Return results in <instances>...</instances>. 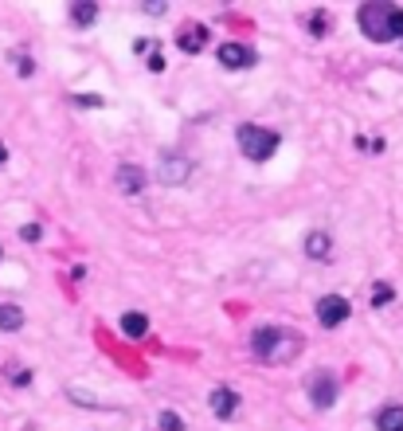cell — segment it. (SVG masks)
<instances>
[{
  "mask_svg": "<svg viewBox=\"0 0 403 431\" xmlns=\"http://www.w3.org/2000/svg\"><path fill=\"white\" fill-rule=\"evenodd\" d=\"M251 349L259 361H270V364H286L294 361L298 349H302V338L294 330H286V326H259L251 333Z\"/></svg>",
  "mask_w": 403,
  "mask_h": 431,
  "instance_id": "6da1fadb",
  "label": "cell"
},
{
  "mask_svg": "<svg viewBox=\"0 0 403 431\" xmlns=\"http://www.w3.org/2000/svg\"><path fill=\"white\" fill-rule=\"evenodd\" d=\"M356 24L372 43H387L395 35H403V8H395V4H364L356 12Z\"/></svg>",
  "mask_w": 403,
  "mask_h": 431,
  "instance_id": "7a4b0ae2",
  "label": "cell"
},
{
  "mask_svg": "<svg viewBox=\"0 0 403 431\" xmlns=\"http://www.w3.org/2000/svg\"><path fill=\"white\" fill-rule=\"evenodd\" d=\"M235 142H239V149H243L247 161H270L282 137H278L274 130H267V126H255V122H247V126L235 130Z\"/></svg>",
  "mask_w": 403,
  "mask_h": 431,
  "instance_id": "3957f363",
  "label": "cell"
},
{
  "mask_svg": "<svg viewBox=\"0 0 403 431\" xmlns=\"http://www.w3.org/2000/svg\"><path fill=\"white\" fill-rule=\"evenodd\" d=\"M337 377L333 372H313V381H310V400H313V408H333L337 404Z\"/></svg>",
  "mask_w": 403,
  "mask_h": 431,
  "instance_id": "277c9868",
  "label": "cell"
},
{
  "mask_svg": "<svg viewBox=\"0 0 403 431\" xmlns=\"http://www.w3.org/2000/svg\"><path fill=\"white\" fill-rule=\"evenodd\" d=\"M349 318V302H344L341 294H325L317 302V321L325 326V330H333V326H341V321Z\"/></svg>",
  "mask_w": 403,
  "mask_h": 431,
  "instance_id": "5b68a950",
  "label": "cell"
},
{
  "mask_svg": "<svg viewBox=\"0 0 403 431\" xmlns=\"http://www.w3.org/2000/svg\"><path fill=\"white\" fill-rule=\"evenodd\" d=\"M219 63L231 71H247V67H255V51L247 43H223L219 47Z\"/></svg>",
  "mask_w": 403,
  "mask_h": 431,
  "instance_id": "8992f818",
  "label": "cell"
},
{
  "mask_svg": "<svg viewBox=\"0 0 403 431\" xmlns=\"http://www.w3.org/2000/svg\"><path fill=\"white\" fill-rule=\"evenodd\" d=\"M114 185L126 196L145 192V169H137V165H118V169H114Z\"/></svg>",
  "mask_w": 403,
  "mask_h": 431,
  "instance_id": "52a82bcc",
  "label": "cell"
},
{
  "mask_svg": "<svg viewBox=\"0 0 403 431\" xmlns=\"http://www.w3.org/2000/svg\"><path fill=\"white\" fill-rule=\"evenodd\" d=\"M211 412L219 415V420H231V415L239 412V396L231 389H223V384H219V389H211Z\"/></svg>",
  "mask_w": 403,
  "mask_h": 431,
  "instance_id": "ba28073f",
  "label": "cell"
},
{
  "mask_svg": "<svg viewBox=\"0 0 403 431\" xmlns=\"http://www.w3.org/2000/svg\"><path fill=\"white\" fill-rule=\"evenodd\" d=\"M204 43H208V28H200V24H185V28H180V35H177V47L180 51L196 55V51H204Z\"/></svg>",
  "mask_w": 403,
  "mask_h": 431,
  "instance_id": "9c48e42d",
  "label": "cell"
},
{
  "mask_svg": "<svg viewBox=\"0 0 403 431\" xmlns=\"http://www.w3.org/2000/svg\"><path fill=\"white\" fill-rule=\"evenodd\" d=\"M188 173H192V165H188L185 157H165L160 161V180H165V185H180V180H188Z\"/></svg>",
  "mask_w": 403,
  "mask_h": 431,
  "instance_id": "30bf717a",
  "label": "cell"
},
{
  "mask_svg": "<svg viewBox=\"0 0 403 431\" xmlns=\"http://www.w3.org/2000/svg\"><path fill=\"white\" fill-rule=\"evenodd\" d=\"M305 255L317 263H325L329 255H333V239L325 236V231H313V236H305Z\"/></svg>",
  "mask_w": 403,
  "mask_h": 431,
  "instance_id": "8fae6325",
  "label": "cell"
},
{
  "mask_svg": "<svg viewBox=\"0 0 403 431\" xmlns=\"http://www.w3.org/2000/svg\"><path fill=\"white\" fill-rule=\"evenodd\" d=\"M376 427L380 431H403V404H387L376 412Z\"/></svg>",
  "mask_w": 403,
  "mask_h": 431,
  "instance_id": "7c38bea8",
  "label": "cell"
},
{
  "mask_svg": "<svg viewBox=\"0 0 403 431\" xmlns=\"http://www.w3.org/2000/svg\"><path fill=\"white\" fill-rule=\"evenodd\" d=\"M122 333H126V338H145V333H149V318H145L141 310L122 314Z\"/></svg>",
  "mask_w": 403,
  "mask_h": 431,
  "instance_id": "4fadbf2b",
  "label": "cell"
},
{
  "mask_svg": "<svg viewBox=\"0 0 403 431\" xmlns=\"http://www.w3.org/2000/svg\"><path fill=\"white\" fill-rule=\"evenodd\" d=\"M20 326H24V310L12 306V302H0V330L12 333V330H20Z\"/></svg>",
  "mask_w": 403,
  "mask_h": 431,
  "instance_id": "5bb4252c",
  "label": "cell"
},
{
  "mask_svg": "<svg viewBox=\"0 0 403 431\" xmlns=\"http://www.w3.org/2000/svg\"><path fill=\"white\" fill-rule=\"evenodd\" d=\"M94 16H98L94 4H71V20H75V24H94Z\"/></svg>",
  "mask_w": 403,
  "mask_h": 431,
  "instance_id": "9a60e30c",
  "label": "cell"
},
{
  "mask_svg": "<svg viewBox=\"0 0 403 431\" xmlns=\"http://www.w3.org/2000/svg\"><path fill=\"white\" fill-rule=\"evenodd\" d=\"M157 423H160V431H185V420H180L177 412H168V408L157 415Z\"/></svg>",
  "mask_w": 403,
  "mask_h": 431,
  "instance_id": "2e32d148",
  "label": "cell"
},
{
  "mask_svg": "<svg viewBox=\"0 0 403 431\" xmlns=\"http://www.w3.org/2000/svg\"><path fill=\"white\" fill-rule=\"evenodd\" d=\"M392 294H395V290L387 287V282H376V290H372V302H376V306H387V302H392Z\"/></svg>",
  "mask_w": 403,
  "mask_h": 431,
  "instance_id": "e0dca14e",
  "label": "cell"
},
{
  "mask_svg": "<svg viewBox=\"0 0 403 431\" xmlns=\"http://www.w3.org/2000/svg\"><path fill=\"white\" fill-rule=\"evenodd\" d=\"M20 236H24L28 243H35V239L43 236V228H40V224H24V231H20Z\"/></svg>",
  "mask_w": 403,
  "mask_h": 431,
  "instance_id": "ac0fdd59",
  "label": "cell"
},
{
  "mask_svg": "<svg viewBox=\"0 0 403 431\" xmlns=\"http://www.w3.org/2000/svg\"><path fill=\"white\" fill-rule=\"evenodd\" d=\"M310 28H313V32H325V12H313V16H310Z\"/></svg>",
  "mask_w": 403,
  "mask_h": 431,
  "instance_id": "d6986e66",
  "label": "cell"
},
{
  "mask_svg": "<svg viewBox=\"0 0 403 431\" xmlns=\"http://www.w3.org/2000/svg\"><path fill=\"white\" fill-rule=\"evenodd\" d=\"M78 106H102V98H98V94H78Z\"/></svg>",
  "mask_w": 403,
  "mask_h": 431,
  "instance_id": "ffe728a7",
  "label": "cell"
},
{
  "mask_svg": "<svg viewBox=\"0 0 403 431\" xmlns=\"http://www.w3.org/2000/svg\"><path fill=\"white\" fill-rule=\"evenodd\" d=\"M16 71H20V75H32V59H28V55H20V59H16Z\"/></svg>",
  "mask_w": 403,
  "mask_h": 431,
  "instance_id": "44dd1931",
  "label": "cell"
},
{
  "mask_svg": "<svg viewBox=\"0 0 403 431\" xmlns=\"http://www.w3.org/2000/svg\"><path fill=\"white\" fill-rule=\"evenodd\" d=\"M149 71H153V75H160V71H165V59H160V55H153V59H149Z\"/></svg>",
  "mask_w": 403,
  "mask_h": 431,
  "instance_id": "7402d4cb",
  "label": "cell"
},
{
  "mask_svg": "<svg viewBox=\"0 0 403 431\" xmlns=\"http://www.w3.org/2000/svg\"><path fill=\"white\" fill-rule=\"evenodd\" d=\"M4 157H8V153H4V145H0V165H4Z\"/></svg>",
  "mask_w": 403,
  "mask_h": 431,
  "instance_id": "603a6c76",
  "label": "cell"
}]
</instances>
